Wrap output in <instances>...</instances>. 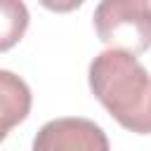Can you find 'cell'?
<instances>
[{"mask_svg": "<svg viewBox=\"0 0 151 151\" xmlns=\"http://www.w3.org/2000/svg\"><path fill=\"white\" fill-rule=\"evenodd\" d=\"M26 26H28L26 5L14 2V0H5L2 2V40H0V50H9L17 40H21Z\"/></svg>", "mask_w": 151, "mask_h": 151, "instance_id": "obj_5", "label": "cell"}, {"mask_svg": "<svg viewBox=\"0 0 151 151\" xmlns=\"http://www.w3.org/2000/svg\"><path fill=\"white\" fill-rule=\"evenodd\" d=\"M0 97H2V139L9 134V130L26 120L31 111V90L28 85L14 76L12 71H0Z\"/></svg>", "mask_w": 151, "mask_h": 151, "instance_id": "obj_4", "label": "cell"}, {"mask_svg": "<svg viewBox=\"0 0 151 151\" xmlns=\"http://www.w3.org/2000/svg\"><path fill=\"white\" fill-rule=\"evenodd\" d=\"M146 134H151V101H149V111H146Z\"/></svg>", "mask_w": 151, "mask_h": 151, "instance_id": "obj_6", "label": "cell"}, {"mask_svg": "<svg viewBox=\"0 0 151 151\" xmlns=\"http://www.w3.org/2000/svg\"><path fill=\"white\" fill-rule=\"evenodd\" d=\"M31 151H111V144L94 120L64 116L47 120L35 132Z\"/></svg>", "mask_w": 151, "mask_h": 151, "instance_id": "obj_3", "label": "cell"}, {"mask_svg": "<svg viewBox=\"0 0 151 151\" xmlns=\"http://www.w3.org/2000/svg\"><path fill=\"white\" fill-rule=\"evenodd\" d=\"M87 83L99 104L125 130L146 134V111L151 101V76L134 54L104 50L90 61Z\"/></svg>", "mask_w": 151, "mask_h": 151, "instance_id": "obj_1", "label": "cell"}, {"mask_svg": "<svg viewBox=\"0 0 151 151\" xmlns=\"http://www.w3.org/2000/svg\"><path fill=\"white\" fill-rule=\"evenodd\" d=\"M92 24L109 50L137 57L151 47V2L146 0H104L94 7Z\"/></svg>", "mask_w": 151, "mask_h": 151, "instance_id": "obj_2", "label": "cell"}]
</instances>
